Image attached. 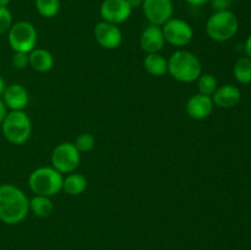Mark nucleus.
Segmentation results:
<instances>
[{"label": "nucleus", "instance_id": "2", "mask_svg": "<svg viewBox=\"0 0 251 250\" xmlns=\"http://www.w3.org/2000/svg\"><path fill=\"white\" fill-rule=\"evenodd\" d=\"M168 73L174 80L191 83L202 74V66L198 56L189 50H176L168 59Z\"/></svg>", "mask_w": 251, "mask_h": 250}, {"label": "nucleus", "instance_id": "10", "mask_svg": "<svg viewBox=\"0 0 251 250\" xmlns=\"http://www.w3.org/2000/svg\"><path fill=\"white\" fill-rule=\"evenodd\" d=\"M103 21L120 25L131 16L132 9L127 0H104L100 7Z\"/></svg>", "mask_w": 251, "mask_h": 250}, {"label": "nucleus", "instance_id": "20", "mask_svg": "<svg viewBox=\"0 0 251 250\" xmlns=\"http://www.w3.org/2000/svg\"><path fill=\"white\" fill-rule=\"evenodd\" d=\"M233 75L237 82L242 85L251 83V59L248 56H242L238 59L233 68Z\"/></svg>", "mask_w": 251, "mask_h": 250}, {"label": "nucleus", "instance_id": "9", "mask_svg": "<svg viewBox=\"0 0 251 250\" xmlns=\"http://www.w3.org/2000/svg\"><path fill=\"white\" fill-rule=\"evenodd\" d=\"M142 12L151 25L163 26L173 17V2L172 0H144Z\"/></svg>", "mask_w": 251, "mask_h": 250}, {"label": "nucleus", "instance_id": "30", "mask_svg": "<svg viewBox=\"0 0 251 250\" xmlns=\"http://www.w3.org/2000/svg\"><path fill=\"white\" fill-rule=\"evenodd\" d=\"M127 2H129V5L131 6V9L134 10L137 9V7H141L144 0H127Z\"/></svg>", "mask_w": 251, "mask_h": 250}, {"label": "nucleus", "instance_id": "17", "mask_svg": "<svg viewBox=\"0 0 251 250\" xmlns=\"http://www.w3.org/2000/svg\"><path fill=\"white\" fill-rule=\"evenodd\" d=\"M144 68L150 75L163 76L168 73V60L159 53L146 54L144 59Z\"/></svg>", "mask_w": 251, "mask_h": 250}, {"label": "nucleus", "instance_id": "24", "mask_svg": "<svg viewBox=\"0 0 251 250\" xmlns=\"http://www.w3.org/2000/svg\"><path fill=\"white\" fill-rule=\"evenodd\" d=\"M12 26V14L9 7H0V34L9 32Z\"/></svg>", "mask_w": 251, "mask_h": 250}, {"label": "nucleus", "instance_id": "32", "mask_svg": "<svg viewBox=\"0 0 251 250\" xmlns=\"http://www.w3.org/2000/svg\"><path fill=\"white\" fill-rule=\"evenodd\" d=\"M11 0H0V7H7Z\"/></svg>", "mask_w": 251, "mask_h": 250}, {"label": "nucleus", "instance_id": "22", "mask_svg": "<svg viewBox=\"0 0 251 250\" xmlns=\"http://www.w3.org/2000/svg\"><path fill=\"white\" fill-rule=\"evenodd\" d=\"M196 82H198L199 93L211 96V97L218 88V81L212 74H201Z\"/></svg>", "mask_w": 251, "mask_h": 250}, {"label": "nucleus", "instance_id": "28", "mask_svg": "<svg viewBox=\"0 0 251 250\" xmlns=\"http://www.w3.org/2000/svg\"><path fill=\"white\" fill-rule=\"evenodd\" d=\"M185 1L191 6H202V5L208 4L211 0H185Z\"/></svg>", "mask_w": 251, "mask_h": 250}, {"label": "nucleus", "instance_id": "26", "mask_svg": "<svg viewBox=\"0 0 251 250\" xmlns=\"http://www.w3.org/2000/svg\"><path fill=\"white\" fill-rule=\"evenodd\" d=\"M211 7L213 11H225V10H230L233 4V0H211Z\"/></svg>", "mask_w": 251, "mask_h": 250}, {"label": "nucleus", "instance_id": "4", "mask_svg": "<svg viewBox=\"0 0 251 250\" xmlns=\"http://www.w3.org/2000/svg\"><path fill=\"white\" fill-rule=\"evenodd\" d=\"M64 176L53 167H39L28 178V185L36 195L54 196L63 190Z\"/></svg>", "mask_w": 251, "mask_h": 250}, {"label": "nucleus", "instance_id": "3", "mask_svg": "<svg viewBox=\"0 0 251 250\" xmlns=\"http://www.w3.org/2000/svg\"><path fill=\"white\" fill-rule=\"evenodd\" d=\"M2 135L12 145H24L32 134V122L24 110H10L1 123Z\"/></svg>", "mask_w": 251, "mask_h": 250}, {"label": "nucleus", "instance_id": "12", "mask_svg": "<svg viewBox=\"0 0 251 250\" xmlns=\"http://www.w3.org/2000/svg\"><path fill=\"white\" fill-rule=\"evenodd\" d=\"M213 100L211 96L196 93L193 95L186 102V113L191 119L203 120L207 119L213 112Z\"/></svg>", "mask_w": 251, "mask_h": 250}, {"label": "nucleus", "instance_id": "8", "mask_svg": "<svg viewBox=\"0 0 251 250\" xmlns=\"http://www.w3.org/2000/svg\"><path fill=\"white\" fill-rule=\"evenodd\" d=\"M166 42L174 47L188 46L194 38L193 27L185 20L172 17L162 26Z\"/></svg>", "mask_w": 251, "mask_h": 250}, {"label": "nucleus", "instance_id": "11", "mask_svg": "<svg viewBox=\"0 0 251 250\" xmlns=\"http://www.w3.org/2000/svg\"><path fill=\"white\" fill-rule=\"evenodd\" d=\"M93 34L100 47L105 49H115L122 44L123 34L118 25L100 21L96 25Z\"/></svg>", "mask_w": 251, "mask_h": 250}, {"label": "nucleus", "instance_id": "27", "mask_svg": "<svg viewBox=\"0 0 251 250\" xmlns=\"http://www.w3.org/2000/svg\"><path fill=\"white\" fill-rule=\"evenodd\" d=\"M6 114H7V108L6 105L4 104L1 98H0V125H1L2 120H4L5 117H6Z\"/></svg>", "mask_w": 251, "mask_h": 250}, {"label": "nucleus", "instance_id": "6", "mask_svg": "<svg viewBox=\"0 0 251 250\" xmlns=\"http://www.w3.org/2000/svg\"><path fill=\"white\" fill-rule=\"evenodd\" d=\"M7 39L12 50L16 53L29 54L37 46L38 33L31 22L19 21L12 24L11 28L7 32Z\"/></svg>", "mask_w": 251, "mask_h": 250}, {"label": "nucleus", "instance_id": "23", "mask_svg": "<svg viewBox=\"0 0 251 250\" xmlns=\"http://www.w3.org/2000/svg\"><path fill=\"white\" fill-rule=\"evenodd\" d=\"M74 144H75L76 149L80 151V153H82V152H90L95 149L96 139L90 132H83V134L78 135L77 139H76V141Z\"/></svg>", "mask_w": 251, "mask_h": 250}, {"label": "nucleus", "instance_id": "7", "mask_svg": "<svg viewBox=\"0 0 251 250\" xmlns=\"http://www.w3.org/2000/svg\"><path fill=\"white\" fill-rule=\"evenodd\" d=\"M51 167L61 174L73 173L78 167L81 153L73 142H61L51 152Z\"/></svg>", "mask_w": 251, "mask_h": 250}, {"label": "nucleus", "instance_id": "29", "mask_svg": "<svg viewBox=\"0 0 251 250\" xmlns=\"http://www.w3.org/2000/svg\"><path fill=\"white\" fill-rule=\"evenodd\" d=\"M244 49H245V54H247L248 58L251 59V33L249 34V37L247 38V41H245Z\"/></svg>", "mask_w": 251, "mask_h": 250}, {"label": "nucleus", "instance_id": "25", "mask_svg": "<svg viewBox=\"0 0 251 250\" xmlns=\"http://www.w3.org/2000/svg\"><path fill=\"white\" fill-rule=\"evenodd\" d=\"M12 65L16 69H26L29 65V55L27 53H16L12 56Z\"/></svg>", "mask_w": 251, "mask_h": 250}, {"label": "nucleus", "instance_id": "1", "mask_svg": "<svg viewBox=\"0 0 251 250\" xmlns=\"http://www.w3.org/2000/svg\"><path fill=\"white\" fill-rule=\"evenodd\" d=\"M29 200L26 194L14 184L0 185V221L6 225H17L27 217Z\"/></svg>", "mask_w": 251, "mask_h": 250}, {"label": "nucleus", "instance_id": "15", "mask_svg": "<svg viewBox=\"0 0 251 250\" xmlns=\"http://www.w3.org/2000/svg\"><path fill=\"white\" fill-rule=\"evenodd\" d=\"M242 100V92L237 86L223 85L218 86L216 92L212 95L213 104L218 108L229 109L235 107Z\"/></svg>", "mask_w": 251, "mask_h": 250}, {"label": "nucleus", "instance_id": "19", "mask_svg": "<svg viewBox=\"0 0 251 250\" xmlns=\"http://www.w3.org/2000/svg\"><path fill=\"white\" fill-rule=\"evenodd\" d=\"M29 210L37 216V217H48L53 213L54 205L53 201L49 196L36 195L29 200Z\"/></svg>", "mask_w": 251, "mask_h": 250}, {"label": "nucleus", "instance_id": "21", "mask_svg": "<svg viewBox=\"0 0 251 250\" xmlns=\"http://www.w3.org/2000/svg\"><path fill=\"white\" fill-rule=\"evenodd\" d=\"M36 9L41 16L51 19L60 11V0H36Z\"/></svg>", "mask_w": 251, "mask_h": 250}, {"label": "nucleus", "instance_id": "14", "mask_svg": "<svg viewBox=\"0 0 251 250\" xmlns=\"http://www.w3.org/2000/svg\"><path fill=\"white\" fill-rule=\"evenodd\" d=\"M1 100L7 109L24 110L29 102L28 91L20 83H12L7 86Z\"/></svg>", "mask_w": 251, "mask_h": 250}, {"label": "nucleus", "instance_id": "18", "mask_svg": "<svg viewBox=\"0 0 251 250\" xmlns=\"http://www.w3.org/2000/svg\"><path fill=\"white\" fill-rule=\"evenodd\" d=\"M87 189V179L80 173H69L64 178L63 190L71 196L81 195Z\"/></svg>", "mask_w": 251, "mask_h": 250}, {"label": "nucleus", "instance_id": "5", "mask_svg": "<svg viewBox=\"0 0 251 250\" xmlns=\"http://www.w3.org/2000/svg\"><path fill=\"white\" fill-rule=\"evenodd\" d=\"M239 21L237 15L230 10L216 11L206 22V33L212 41L227 42L237 34Z\"/></svg>", "mask_w": 251, "mask_h": 250}, {"label": "nucleus", "instance_id": "13", "mask_svg": "<svg viewBox=\"0 0 251 250\" xmlns=\"http://www.w3.org/2000/svg\"><path fill=\"white\" fill-rule=\"evenodd\" d=\"M166 44L163 31L161 26L150 25L142 31L140 36V46L146 54L159 53Z\"/></svg>", "mask_w": 251, "mask_h": 250}, {"label": "nucleus", "instance_id": "31", "mask_svg": "<svg viewBox=\"0 0 251 250\" xmlns=\"http://www.w3.org/2000/svg\"><path fill=\"white\" fill-rule=\"evenodd\" d=\"M6 87H7L6 82H5L4 78H2L1 76H0V98H1L2 95H4V92H5V90H6Z\"/></svg>", "mask_w": 251, "mask_h": 250}, {"label": "nucleus", "instance_id": "16", "mask_svg": "<svg viewBox=\"0 0 251 250\" xmlns=\"http://www.w3.org/2000/svg\"><path fill=\"white\" fill-rule=\"evenodd\" d=\"M29 55V66L38 73H47L54 65V56L49 50L43 48H34Z\"/></svg>", "mask_w": 251, "mask_h": 250}]
</instances>
